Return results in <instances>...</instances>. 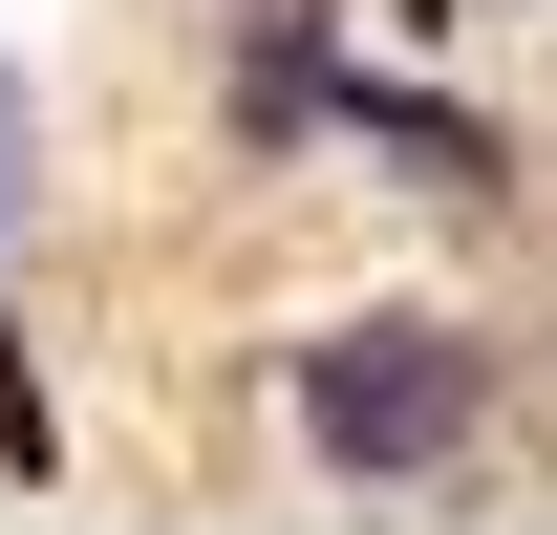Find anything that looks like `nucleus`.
Masks as SVG:
<instances>
[{"mask_svg":"<svg viewBox=\"0 0 557 535\" xmlns=\"http://www.w3.org/2000/svg\"><path fill=\"white\" fill-rule=\"evenodd\" d=\"M300 450L344 471V493L450 471V450H472V343H450V322H344V343H300Z\"/></svg>","mask_w":557,"mask_h":535,"instance_id":"f257e3e1","label":"nucleus"}]
</instances>
